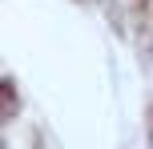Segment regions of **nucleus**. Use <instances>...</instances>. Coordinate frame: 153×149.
Here are the masks:
<instances>
[{
	"instance_id": "nucleus-1",
	"label": "nucleus",
	"mask_w": 153,
	"mask_h": 149,
	"mask_svg": "<svg viewBox=\"0 0 153 149\" xmlns=\"http://www.w3.org/2000/svg\"><path fill=\"white\" fill-rule=\"evenodd\" d=\"M149 137H153V113H149Z\"/></svg>"
}]
</instances>
